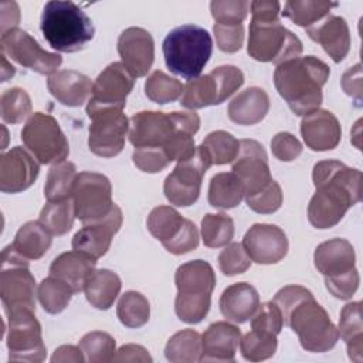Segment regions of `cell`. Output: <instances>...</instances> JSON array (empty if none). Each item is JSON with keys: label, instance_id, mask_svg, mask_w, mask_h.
Here are the masks:
<instances>
[{"label": "cell", "instance_id": "1", "mask_svg": "<svg viewBox=\"0 0 363 363\" xmlns=\"http://www.w3.org/2000/svg\"><path fill=\"white\" fill-rule=\"evenodd\" d=\"M315 194L308 206V220L319 230L335 227L362 199V172L339 160H320L313 166Z\"/></svg>", "mask_w": 363, "mask_h": 363}, {"label": "cell", "instance_id": "2", "mask_svg": "<svg viewBox=\"0 0 363 363\" xmlns=\"http://www.w3.org/2000/svg\"><path fill=\"white\" fill-rule=\"evenodd\" d=\"M272 301L281 311L284 325L296 333L306 352L323 353L337 343L336 326L305 286L286 285L275 294Z\"/></svg>", "mask_w": 363, "mask_h": 363}, {"label": "cell", "instance_id": "3", "mask_svg": "<svg viewBox=\"0 0 363 363\" xmlns=\"http://www.w3.org/2000/svg\"><path fill=\"white\" fill-rule=\"evenodd\" d=\"M250 10L251 23L247 52L251 58L279 65L301 55V40L279 21V1L255 0L250 3Z\"/></svg>", "mask_w": 363, "mask_h": 363}, {"label": "cell", "instance_id": "4", "mask_svg": "<svg viewBox=\"0 0 363 363\" xmlns=\"http://www.w3.org/2000/svg\"><path fill=\"white\" fill-rule=\"evenodd\" d=\"M329 75L330 68L318 57H296L277 65L274 85L289 109L303 116L319 109L323 101L322 88Z\"/></svg>", "mask_w": 363, "mask_h": 363}, {"label": "cell", "instance_id": "5", "mask_svg": "<svg viewBox=\"0 0 363 363\" xmlns=\"http://www.w3.org/2000/svg\"><path fill=\"white\" fill-rule=\"evenodd\" d=\"M45 41L60 52H77L94 38L95 27L85 11L72 1L45 3L41 21Z\"/></svg>", "mask_w": 363, "mask_h": 363}, {"label": "cell", "instance_id": "6", "mask_svg": "<svg viewBox=\"0 0 363 363\" xmlns=\"http://www.w3.org/2000/svg\"><path fill=\"white\" fill-rule=\"evenodd\" d=\"M174 284L177 295L174 312L177 318L189 325L201 322L211 305V292L216 286V272L203 259H193L176 269Z\"/></svg>", "mask_w": 363, "mask_h": 363}, {"label": "cell", "instance_id": "7", "mask_svg": "<svg viewBox=\"0 0 363 363\" xmlns=\"http://www.w3.org/2000/svg\"><path fill=\"white\" fill-rule=\"evenodd\" d=\"M162 50L167 68L190 81L200 77L207 65L213 52V40L203 27L183 24L164 37Z\"/></svg>", "mask_w": 363, "mask_h": 363}, {"label": "cell", "instance_id": "8", "mask_svg": "<svg viewBox=\"0 0 363 363\" xmlns=\"http://www.w3.org/2000/svg\"><path fill=\"white\" fill-rule=\"evenodd\" d=\"M244 84V74L235 65H220L208 74L190 79L184 85L180 105L187 109H201L220 105Z\"/></svg>", "mask_w": 363, "mask_h": 363}, {"label": "cell", "instance_id": "9", "mask_svg": "<svg viewBox=\"0 0 363 363\" xmlns=\"http://www.w3.org/2000/svg\"><path fill=\"white\" fill-rule=\"evenodd\" d=\"M27 150L41 164L64 162L69 155V143L57 119L44 112H34L21 130Z\"/></svg>", "mask_w": 363, "mask_h": 363}, {"label": "cell", "instance_id": "10", "mask_svg": "<svg viewBox=\"0 0 363 363\" xmlns=\"http://www.w3.org/2000/svg\"><path fill=\"white\" fill-rule=\"evenodd\" d=\"M86 115L91 119L88 136L89 150L101 157L119 155L129 133V119L123 113V109L88 104Z\"/></svg>", "mask_w": 363, "mask_h": 363}, {"label": "cell", "instance_id": "11", "mask_svg": "<svg viewBox=\"0 0 363 363\" xmlns=\"http://www.w3.org/2000/svg\"><path fill=\"white\" fill-rule=\"evenodd\" d=\"M6 345L9 359L14 362H43L47 347L43 342L41 325L35 318V311L18 309L6 313Z\"/></svg>", "mask_w": 363, "mask_h": 363}, {"label": "cell", "instance_id": "12", "mask_svg": "<svg viewBox=\"0 0 363 363\" xmlns=\"http://www.w3.org/2000/svg\"><path fill=\"white\" fill-rule=\"evenodd\" d=\"M211 166V162L200 146L191 157L177 162L173 172L164 179L163 193L170 204L177 207H189L194 204L200 196L203 176Z\"/></svg>", "mask_w": 363, "mask_h": 363}, {"label": "cell", "instance_id": "13", "mask_svg": "<svg viewBox=\"0 0 363 363\" xmlns=\"http://www.w3.org/2000/svg\"><path fill=\"white\" fill-rule=\"evenodd\" d=\"M72 200L75 217L84 223H91L105 217L113 207L112 186L105 174L95 172H81L74 183Z\"/></svg>", "mask_w": 363, "mask_h": 363}, {"label": "cell", "instance_id": "14", "mask_svg": "<svg viewBox=\"0 0 363 363\" xmlns=\"http://www.w3.org/2000/svg\"><path fill=\"white\" fill-rule=\"evenodd\" d=\"M0 45L1 54L41 75H52L62 64L60 54L45 51L27 31L17 27L1 33Z\"/></svg>", "mask_w": 363, "mask_h": 363}, {"label": "cell", "instance_id": "15", "mask_svg": "<svg viewBox=\"0 0 363 363\" xmlns=\"http://www.w3.org/2000/svg\"><path fill=\"white\" fill-rule=\"evenodd\" d=\"M231 170L244 186V197L261 191L272 180L267 152L264 146L254 139L240 140V152L233 162Z\"/></svg>", "mask_w": 363, "mask_h": 363}, {"label": "cell", "instance_id": "16", "mask_svg": "<svg viewBox=\"0 0 363 363\" xmlns=\"http://www.w3.org/2000/svg\"><path fill=\"white\" fill-rule=\"evenodd\" d=\"M0 296L4 312L18 309L35 311V279L24 264H3Z\"/></svg>", "mask_w": 363, "mask_h": 363}, {"label": "cell", "instance_id": "17", "mask_svg": "<svg viewBox=\"0 0 363 363\" xmlns=\"http://www.w3.org/2000/svg\"><path fill=\"white\" fill-rule=\"evenodd\" d=\"M122 220L121 208L113 204L112 210L105 217L84 223L82 228L72 237V250L84 252L95 259L104 257L111 247L113 235L119 231Z\"/></svg>", "mask_w": 363, "mask_h": 363}, {"label": "cell", "instance_id": "18", "mask_svg": "<svg viewBox=\"0 0 363 363\" xmlns=\"http://www.w3.org/2000/svg\"><path fill=\"white\" fill-rule=\"evenodd\" d=\"M177 129L172 112L140 111L129 119L128 136L135 147H163Z\"/></svg>", "mask_w": 363, "mask_h": 363}, {"label": "cell", "instance_id": "19", "mask_svg": "<svg viewBox=\"0 0 363 363\" xmlns=\"http://www.w3.org/2000/svg\"><path fill=\"white\" fill-rule=\"evenodd\" d=\"M40 173L37 159L21 146H14L0 156V190L21 193L31 187Z\"/></svg>", "mask_w": 363, "mask_h": 363}, {"label": "cell", "instance_id": "20", "mask_svg": "<svg viewBox=\"0 0 363 363\" xmlns=\"http://www.w3.org/2000/svg\"><path fill=\"white\" fill-rule=\"evenodd\" d=\"M251 261L257 264H277L288 252V238L282 228L274 224H254L245 233L242 240Z\"/></svg>", "mask_w": 363, "mask_h": 363}, {"label": "cell", "instance_id": "21", "mask_svg": "<svg viewBox=\"0 0 363 363\" xmlns=\"http://www.w3.org/2000/svg\"><path fill=\"white\" fill-rule=\"evenodd\" d=\"M133 85L135 77L128 68L122 62H112L96 77L88 104L123 109Z\"/></svg>", "mask_w": 363, "mask_h": 363}, {"label": "cell", "instance_id": "22", "mask_svg": "<svg viewBox=\"0 0 363 363\" xmlns=\"http://www.w3.org/2000/svg\"><path fill=\"white\" fill-rule=\"evenodd\" d=\"M121 62L135 77H145L155 60V41L152 34L142 27H129L118 38Z\"/></svg>", "mask_w": 363, "mask_h": 363}, {"label": "cell", "instance_id": "23", "mask_svg": "<svg viewBox=\"0 0 363 363\" xmlns=\"http://www.w3.org/2000/svg\"><path fill=\"white\" fill-rule=\"evenodd\" d=\"M301 135L311 150L326 152L335 149L342 139V128L337 118L326 109H315L303 115Z\"/></svg>", "mask_w": 363, "mask_h": 363}, {"label": "cell", "instance_id": "24", "mask_svg": "<svg viewBox=\"0 0 363 363\" xmlns=\"http://www.w3.org/2000/svg\"><path fill=\"white\" fill-rule=\"evenodd\" d=\"M306 34L311 40L320 44L335 62L343 61L350 50L349 26L340 16L328 14L313 26L308 27Z\"/></svg>", "mask_w": 363, "mask_h": 363}, {"label": "cell", "instance_id": "25", "mask_svg": "<svg viewBox=\"0 0 363 363\" xmlns=\"http://www.w3.org/2000/svg\"><path fill=\"white\" fill-rule=\"evenodd\" d=\"M241 340V330L228 322L211 323L201 336L200 362H234Z\"/></svg>", "mask_w": 363, "mask_h": 363}, {"label": "cell", "instance_id": "26", "mask_svg": "<svg viewBox=\"0 0 363 363\" xmlns=\"http://www.w3.org/2000/svg\"><path fill=\"white\" fill-rule=\"evenodd\" d=\"M47 88L60 104L81 106L91 98L94 82L78 71L61 69L48 77Z\"/></svg>", "mask_w": 363, "mask_h": 363}, {"label": "cell", "instance_id": "27", "mask_svg": "<svg viewBox=\"0 0 363 363\" xmlns=\"http://www.w3.org/2000/svg\"><path fill=\"white\" fill-rule=\"evenodd\" d=\"M315 268L323 277H333L356 268L353 245L345 238H332L320 242L313 252Z\"/></svg>", "mask_w": 363, "mask_h": 363}, {"label": "cell", "instance_id": "28", "mask_svg": "<svg viewBox=\"0 0 363 363\" xmlns=\"http://www.w3.org/2000/svg\"><path fill=\"white\" fill-rule=\"evenodd\" d=\"M95 258L72 250L54 258L50 265V275L65 282L77 294L84 291L86 279L95 271Z\"/></svg>", "mask_w": 363, "mask_h": 363}, {"label": "cell", "instance_id": "29", "mask_svg": "<svg viewBox=\"0 0 363 363\" xmlns=\"http://www.w3.org/2000/svg\"><path fill=\"white\" fill-rule=\"evenodd\" d=\"M258 306V291L247 282H237L227 286L220 296L221 315L233 323L250 320Z\"/></svg>", "mask_w": 363, "mask_h": 363}, {"label": "cell", "instance_id": "30", "mask_svg": "<svg viewBox=\"0 0 363 363\" xmlns=\"http://www.w3.org/2000/svg\"><path fill=\"white\" fill-rule=\"evenodd\" d=\"M269 111V96L258 86H250L241 91L227 108L230 121L237 125L250 126L261 122Z\"/></svg>", "mask_w": 363, "mask_h": 363}, {"label": "cell", "instance_id": "31", "mask_svg": "<svg viewBox=\"0 0 363 363\" xmlns=\"http://www.w3.org/2000/svg\"><path fill=\"white\" fill-rule=\"evenodd\" d=\"M51 242L52 234L40 221H28L18 228L10 248L21 258L35 261L48 251Z\"/></svg>", "mask_w": 363, "mask_h": 363}, {"label": "cell", "instance_id": "32", "mask_svg": "<svg viewBox=\"0 0 363 363\" xmlns=\"http://www.w3.org/2000/svg\"><path fill=\"white\" fill-rule=\"evenodd\" d=\"M122 288L121 278L111 269H95L85 282L84 292L91 306L105 311L109 309L118 298Z\"/></svg>", "mask_w": 363, "mask_h": 363}, {"label": "cell", "instance_id": "33", "mask_svg": "<svg viewBox=\"0 0 363 363\" xmlns=\"http://www.w3.org/2000/svg\"><path fill=\"white\" fill-rule=\"evenodd\" d=\"M337 332L346 343L349 359L356 363L363 362V323L360 302H350L342 308Z\"/></svg>", "mask_w": 363, "mask_h": 363}, {"label": "cell", "instance_id": "34", "mask_svg": "<svg viewBox=\"0 0 363 363\" xmlns=\"http://www.w3.org/2000/svg\"><path fill=\"white\" fill-rule=\"evenodd\" d=\"M244 196V186L235 173L221 172L211 177L208 184V203L211 207L234 208L242 201Z\"/></svg>", "mask_w": 363, "mask_h": 363}, {"label": "cell", "instance_id": "35", "mask_svg": "<svg viewBox=\"0 0 363 363\" xmlns=\"http://www.w3.org/2000/svg\"><path fill=\"white\" fill-rule=\"evenodd\" d=\"M201 352V335L193 329H184L174 333L164 347V356L172 363L200 362Z\"/></svg>", "mask_w": 363, "mask_h": 363}, {"label": "cell", "instance_id": "36", "mask_svg": "<svg viewBox=\"0 0 363 363\" xmlns=\"http://www.w3.org/2000/svg\"><path fill=\"white\" fill-rule=\"evenodd\" d=\"M77 176L78 173L75 164L68 160L52 164L48 170L44 186V196L47 201H60L71 199Z\"/></svg>", "mask_w": 363, "mask_h": 363}, {"label": "cell", "instance_id": "37", "mask_svg": "<svg viewBox=\"0 0 363 363\" xmlns=\"http://www.w3.org/2000/svg\"><path fill=\"white\" fill-rule=\"evenodd\" d=\"M75 218L72 197L60 201H47L38 216V221L52 235L67 234L72 228Z\"/></svg>", "mask_w": 363, "mask_h": 363}, {"label": "cell", "instance_id": "38", "mask_svg": "<svg viewBox=\"0 0 363 363\" xmlns=\"http://www.w3.org/2000/svg\"><path fill=\"white\" fill-rule=\"evenodd\" d=\"M116 315L123 326L140 328L149 322L150 303L140 292L126 291L118 301Z\"/></svg>", "mask_w": 363, "mask_h": 363}, {"label": "cell", "instance_id": "39", "mask_svg": "<svg viewBox=\"0 0 363 363\" xmlns=\"http://www.w3.org/2000/svg\"><path fill=\"white\" fill-rule=\"evenodd\" d=\"M336 3L332 1H311V0H289L284 6L282 14L289 18L294 24L301 27H311L323 17L329 14V11L336 7Z\"/></svg>", "mask_w": 363, "mask_h": 363}, {"label": "cell", "instance_id": "40", "mask_svg": "<svg viewBox=\"0 0 363 363\" xmlns=\"http://www.w3.org/2000/svg\"><path fill=\"white\" fill-rule=\"evenodd\" d=\"M234 237V221L224 213H208L201 220V238L206 247L220 248L231 242Z\"/></svg>", "mask_w": 363, "mask_h": 363}, {"label": "cell", "instance_id": "41", "mask_svg": "<svg viewBox=\"0 0 363 363\" xmlns=\"http://www.w3.org/2000/svg\"><path fill=\"white\" fill-rule=\"evenodd\" d=\"M72 294L74 291L65 282L51 275L44 278L37 288V296L43 309L51 315L62 312L71 302Z\"/></svg>", "mask_w": 363, "mask_h": 363}, {"label": "cell", "instance_id": "42", "mask_svg": "<svg viewBox=\"0 0 363 363\" xmlns=\"http://www.w3.org/2000/svg\"><path fill=\"white\" fill-rule=\"evenodd\" d=\"M183 221L184 218L176 208L170 206H157L149 213L146 225L156 240L164 242L177 234Z\"/></svg>", "mask_w": 363, "mask_h": 363}, {"label": "cell", "instance_id": "43", "mask_svg": "<svg viewBox=\"0 0 363 363\" xmlns=\"http://www.w3.org/2000/svg\"><path fill=\"white\" fill-rule=\"evenodd\" d=\"M183 91L184 85L179 79L159 69L153 71L145 81L146 96L159 105L177 101L179 98H182Z\"/></svg>", "mask_w": 363, "mask_h": 363}, {"label": "cell", "instance_id": "44", "mask_svg": "<svg viewBox=\"0 0 363 363\" xmlns=\"http://www.w3.org/2000/svg\"><path fill=\"white\" fill-rule=\"evenodd\" d=\"M201 147L207 153L211 164L233 163L240 152V140L225 130H214L206 136Z\"/></svg>", "mask_w": 363, "mask_h": 363}, {"label": "cell", "instance_id": "45", "mask_svg": "<svg viewBox=\"0 0 363 363\" xmlns=\"http://www.w3.org/2000/svg\"><path fill=\"white\" fill-rule=\"evenodd\" d=\"M277 335L251 329L240 340V350L245 360L261 362L272 357L277 352Z\"/></svg>", "mask_w": 363, "mask_h": 363}, {"label": "cell", "instance_id": "46", "mask_svg": "<svg viewBox=\"0 0 363 363\" xmlns=\"http://www.w3.org/2000/svg\"><path fill=\"white\" fill-rule=\"evenodd\" d=\"M79 347L89 363H108L115 359L116 343L115 339L101 330H94L84 335L79 340Z\"/></svg>", "mask_w": 363, "mask_h": 363}, {"label": "cell", "instance_id": "47", "mask_svg": "<svg viewBox=\"0 0 363 363\" xmlns=\"http://www.w3.org/2000/svg\"><path fill=\"white\" fill-rule=\"evenodd\" d=\"M31 98L18 86L3 91L0 96L1 119L7 123H20L31 116Z\"/></svg>", "mask_w": 363, "mask_h": 363}, {"label": "cell", "instance_id": "48", "mask_svg": "<svg viewBox=\"0 0 363 363\" xmlns=\"http://www.w3.org/2000/svg\"><path fill=\"white\" fill-rule=\"evenodd\" d=\"M210 11L216 24L235 26L242 24L248 11L250 1L247 0H213Z\"/></svg>", "mask_w": 363, "mask_h": 363}, {"label": "cell", "instance_id": "49", "mask_svg": "<svg viewBox=\"0 0 363 363\" xmlns=\"http://www.w3.org/2000/svg\"><path fill=\"white\" fill-rule=\"evenodd\" d=\"M247 206L258 214H272L282 206V190L281 186L272 179L267 187L261 191L244 197Z\"/></svg>", "mask_w": 363, "mask_h": 363}, {"label": "cell", "instance_id": "50", "mask_svg": "<svg viewBox=\"0 0 363 363\" xmlns=\"http://www.w3.org/2000/svg\"><path fill=\"white\" fill-rule=\"evenodd\" d=\"M251 258L240 242H231L218 255V267L224 275L233 277L245 272L251 267Z\"/></svg>", "mask_w": 363, "mask_h": 363}, {"label": "cell", "instance_id": "51", "mask_svg": "<svg viewBox=\"0 0 363 363\" xmlns=\"http://www.w3.org/2000/svg\"><path fill=\"white\" fill-rule=\"evenodd\" d=\"M284 326L282 315L274 301L259 303L255 313L251 316V329L278 335Z\"/></svg>", "mask_w": 363, "mask_h": 363}, {"label": "cell", "instance_id": "52", "mask_svg": "<svg viewBox=\"0 0 363 363\" xmlns=\"http://www.w3.org/2000/svg\"><path fill=\"white\" fill-rule=\"evenodd\" d=\"M162 245L174 255L187 254L199 247V231L193 221L184 218L180 230L174 237L162 242Z\"/></svg>", "mask_w": 363, "mask_h": 363}, {"label": "cell", "instance_id": "53", "mask_svg": "<svg viewBox=\"0 0 363 363\" xmlns=\"http://www.w3.org/2000/svg\"><path fill=\"white\" fill-rule=\"evenodd\" d=\"M135 166L145 173H157L170 163L163 147H135L132 153Z\"/></svg>", "mask_w": 363, "mask_h": 363}, {"label": "cell", "instance_id": "54", "mask_svg": "<svg viewBox=\"0 0 363 363\" xmlns=\"http://www.w3.org/2000/svg\"><path fill=\"white\" fill-rule=\"evenodd\" d=\"M359 282H360V277L356 268L339 275L325 277V285H326V289L330 292V295L343 301L350 299L356 294L359 288Z\"/></svg>", "mask_w": 363, "mask_h": 363}, {"label": "cell", "instance_id": "55", "mask_svg": "<svg viewBox=\"0 0 363 363\" xmlns=\"http://www.w3.org/2000/svg\"><path fill=\"white\" fill-rule=\"evenodd\" d=\"M213 33L216 37L217 47L227 54H233L241 50L244 43V26H224V24H214Z\"/></svg>", "mask_w": 363, "mask_h": 363}, {"label": "cell", "instance_id": "56", "mask_svg": "<svg viewBox=\"0 0 363 363\" xmlns=\"http://www.w3.org/2000/svg\"><path fill=\"white\" fill-rule=\"evenodd\" d=\"M272 155L281 162H292L302 153V143L289 132H279L271 140Z\"/></svg>", "mask_w": 363, "mask_h": 363}, {"label": "cell", "instance_id": "57", "mask_svg": "<svg viewBox=\"0 0 363 363\" xmlns=\"http://www.w3.org/2000/svg\"><path fill=\"white\" fill-rule=\"evenodd\" d=\"M342 88L343 91L356 99L357 104L362 101V67L360 64H356L350 67L345 74L342 75Z\"/></svg>", "mask_w": 363, "mask_h": 363}, {"label": "cell", "instance_id": "58", "mask_svg": "<svg viewBox=\"0 0 363 363\" xmlns=\"http://www.w3.org/2000/svg\"><path fill=\"white\" fill-rule=\"evenodd\" d=\"M113 362H152L147 350L140 345H125L116 350Z\"/></svg>", "mask_w": 363, "mask_h": 363}, {"label": "cell", "instance_id": "59", "mask_svg": "<svg viewBox=\"0 0 363 363\" xmlns=\"http://www.w3.org/2000/svg\"><path fill=\"white\" fill-rule=\"evenodd\" d=\"M51 362L52 363H67V362L82 363V362H85V356L79 346L77 347L72 345H62L55 349V352L51 357Z\"/></svg>", "mask_w": 363, "mask_h": 363}]
</instances>
